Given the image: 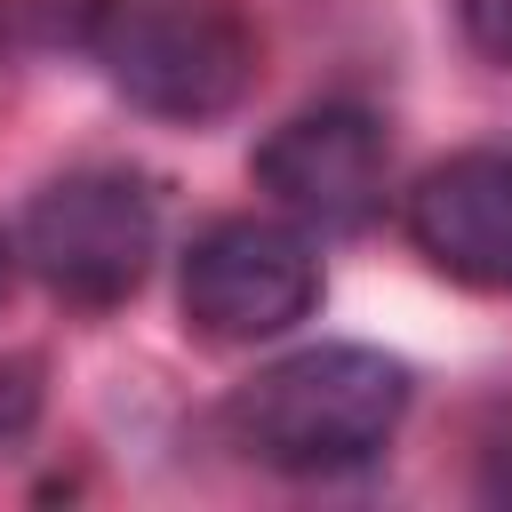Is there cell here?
Returning <instances> with one entry per match:
<instances>
[{"label":"cell","mask_w":512,"mask_h":512,"mask_svg":"<svg viewBox=\"0 0 512 512\" xmlns=\"http://www.w3.org/2000/svg\"><path fill=\"white\" fill-rule=\"evenodd\" d=\"M408 416V368L376 344H312V352H288L272 368H256L224 424L232 440L272 464V472H296V480H328V472H360L392 448Z\"/></svg>","instance_id":"obj_1"},{"label":"cell","mask_w":512,"mask_h":512,"mask_svg":"<svg viewBox=\"0 0 512 512\" xmlns=\"http://www.w3.org/2000/svg\"><path fill=\"white\" fill-rule=\"evenodd\" d=\"M96 72L152 120H224L256 80V24L240 0H96Z\"/></svg>","instance_id":"obj_2"},{"label":"cell","mask_w":512,"mask_h":512,"mask_svg":"<svg viewBox=\"0 0 512 512\" xmlns=\"http://www.w3.org/2000/svg\"><path fill=\"white\" fill-rule=\"evenodd\" d=\"M160 256V192L136 168H72L24 208V264L64 304H120Z\"/></svg>","instance_id":"obj_3"},{"label":"cell","mask_w":512,"mask_h":512,"mask_svg":"<svg viewBox=\"0 0 512 512\" xmlns=\"http://www.w3.org/2000/svg\"><path fill=\"white\" fill-rule=\"evenodd\" d=\"M176 296L208 344H264L320 304L312 232L288 216H224L184 248Z\"/></svg>","instance_id":"obj_4"},{"label":"cell","mask_w":512,"mask_h":512,"mask_svg":"<svg viewBox=\"0 0 512 512\" xmlns=\"http://www.w3.org/2000/svg\"><path fill=\"white\" fill-rule=\"evenodd\" d=\"M256 192L304 224V232H360L376 208H384V168H392V144H384V120L360 112V104H320V112H296L280 120L264 144H256Z\"/></svg>","instance_id":"obj_5"},{"label":"cell","mask_w":512,"mask_h":512,"mask_svg":"<svg viewBox=\"0 0 512 512\" xmlns=\"http://www.w3.org/2000/svg\"><path fill=\"white\" fill-rule=\"evenodd\" d=\"M408 240L464 288H512V152H456L416 176Z\"/></svg>","instance_id":"obj_6"},{"label":"cell","mask_w":512,"mask_h":512,"mask_svg":"<svg viewBox=\"0 0 512 512\" xmlns=\"http://www.w3.org/2000/svg\"><path fill=\"white\" fill-rule=\"evenodd\" d=\"M40 416V360H0V440H24Z\"/></svg>","instance_id":"obj_7"},{"label":"cell","mask_w":512,"mask_h":512,"mask_svg":"<svg viewBox=\"0 0 512 512\" xmlns=\"http://www.w3.org/2000/svg\"><path fill=\"white\" fill-rule=\"evenodd\" d=\"M456 24L488 64H512V0H456Z\"/></svg>","instance_id":"obj_8"},{"label":"cell","mask_w":512,"mask_h":512,"mask_svg":"<svg viewBox=\"0 0 512 512\" xmlns=\"http://www.w3.org/2000/svg\"><path fill=\"white\" fill-rule=\"evenodd\" d=\"M480 496H488V504H504V512H512V432H504V440H496V448H488V472H480Z\"/></svg>","instance_id":"obj_9"},{"label":"cell","mask_w":512,"mask_h":512,"mask_svg":"<svg viewBox=\"0 0 512 512\" xmlns=\"http://www.w3.org/2000/svg\"><path fill=\"white\" fill-rule=\"evenodd\" d=\"M0 288H8V232H0Z\"/></svg>","instance_id":"obj_10"}]
</instances>
